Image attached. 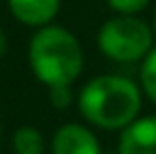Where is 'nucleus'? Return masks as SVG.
I'll list each match as a JSON object with an SVG mask.
<instances>
[{"label": "nucleus", "mask_w": 156, "mask_h": 154, "mask_svg": "<svg viewBox=\"0 0 156 154\" xmlns=\"http://www.w3.org/2000/svg\"><path fill=\"white\" fill-rule=\"evenodd\" d=\"M149 2H152V0H106V5L118 14H138V12H143Z\"/></svg>", "instance_id": "nucleus-9"}, {"label": "nucleus", "mask_w": 156, "mask_h": 154, "mask_svg": "<svg viewBox=\"0 0 156 154\" xmlns=\"http://www.w3.org/2000/svg\"><path fill=\"white\" fill-rule=\"evenodd\" d=\"M7 7L18 23L30 27L50 25L52 18L59 14L61 0H7Z\"/></svg>", "instance_id": "nucleus-6"}, {"label": "nucleus", "mask_w": 156, "mask_h": 154, "mask_svg": "<svg viewBox=\"0 0 156 154\" xmlns=\"http://www.w3.org/2000/svg\"><path fill=\"white\" fill-rule=\"evenodd\" d=\"M50 102L55 109H68L73 102V91L70 84H61V86H50Z\"/></svg>", "instance_id": "nucleus-10"}, {"label": "nucleus", "mask_w": 156, "mask_h": 154, "mask_svg": "<svg viewBox=\"0 0 156 154\" xmlns=\"http://www.w3.org/2000/svg\"><path fill=\"white\" fill-rule=\"evenodd\" d=\"M7 52V34H5V30L0 27V57Z\"/></svg>", "instance_id": "nucleus-11"}, {"label": "nucleus", "mask_w": 156, "mask_h": 154, "mask_svg": "<svg viewBox=\"0 0 156 154\" xmlns=\"http://www.w3.org/2000/svg\"><path fill=\"white\" fill-rule=\"evenodd\" d=\"M120 154H156V116L136 118L127 125L118 141Z\"/></svg>", "instance_id": "nucleus-5"}, {"label": "nucleus", "mask_w": 156, "mask_h": 154, "mask_svg": "<svg viewBox=\"0 0 156 154\" xmlns=\"http://www.w3.org/2000/svg\"><path fill=\"white\" fill-rule=\"evenodd\" d=\"M12 147H14V154H43L45 141H43V134L36 127L23 125L14 131Z\"/></svg>", "instance_id": "nucleus-7"}, {"label": "nucleus", "mask_w": 156, "mask_h": 154, "mask_svg": "<svg viewBox=\"0 0 156 154\" xmlns=\"http://www.w3.org/2000/svg\"><path fill=\"white\" fill-rule=\"evenodd\" d=\"M140 84H143V93L156 104V48H152L143 59Z\"/></svg>", "instance_id": "nucleus-8"}, {"label": "nucleus", "mask_w": 156, "mask_h": 154, "mask_svg": "<svg viewBox=\"0 0 156 154\" xmlns=\"http://www.w3.org/2000/svg\"><path fill=\"white\" fill-rule=\"evenodd\" d=\"M98 48L111 61L133 63L145 59L154 48L152 25L140 20L136 14H118L102 23L98 32Z\"/></svg>", "instance_id": "nucleus-3"}, {"label": "nucleus", "mask_w": 156, "mask_h": 154, "mask_svg": "<svg viewBox=\"0 0 156 154\" xmlns=\"http://www.w3.org/2000/svg\"><path fill=\"white\" fill-rule=\"evenodd\" d=\"M79 113L102 129H125L138 118L143 93L138 84L122 75L93 77L79 91Z\"/></svg>", "instance_id": "nucleus-1"}, {"label": "nucleus", "mask_w": 156, "mask_h": 154, "mask_svg": "<svg viewBox=\"0 0 156 154\" xmlns=\"http://www.w3.org/2000/svg\"><path fill=\"white\" fill-rule=\"evenodd\" d=\"M52 154H102V147L88 127L68 123L57 129L52 138Z\"/></svg>", "instance_id": "nucleus-4"}, {"label": "nucleus", "mask_w": 156, "mask_h": 154, "mask_svg": "<svg viewBox=\"0 0 156 154\" xmlns=\"http://www.w3.org/2000/svg\"><path fill=\"white\" fill-rule=\"evenodd\" d=\"M27 61L41 84H45L48 88L61 86V84H73L82 75L84 50L79 39L70 30L50 23L32 34Z\"/></svg>", "instance_id": "nucleus-2"}, {"label": "nucleus", "mask_w": 156, "mask_h": 154, "mask_svg": "<svg viewBox=\"0 0 156 154\" xmlns=\"http://www.w3.org/2000/svg\"><path fill=\"white\" fill-rule=\"evenodd\" d=\"M152 32H154V39H156V12H154V18H152Z\"/></svg>", "instance_id": "nucleus-12"}]
</instances>
